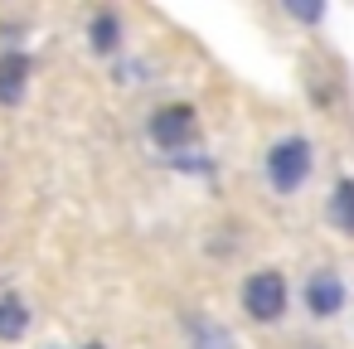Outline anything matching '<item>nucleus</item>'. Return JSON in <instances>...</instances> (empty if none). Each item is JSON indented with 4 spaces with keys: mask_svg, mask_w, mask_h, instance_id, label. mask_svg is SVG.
Wrapping results in <instances>:
<instances>
[{
    "mask_svg": "<svg viewBox=\"0 0 354 349\" xmlns=\"http://www.w3.org/2000/svg\"><path fill=\"white\" fill-rule=\"evenodd\" d=\"M306 175H310V141L286 136V141H277L267 151V185L277 194H296L306 185Z\"/></svg>",
    "mask_w": 354,
    "mask_h": 349,
    "instance_id": "f257e3e1",
    "label": "nucleus"
},
{
    "mask_svg": "<svg viewBox=\"0 0 354 349\" xmlns=\"http://www.w3.org/2000/svg\"><path fill=\"white\" fill-rule=\"evenodd\" d=\"M146 136L160 146V151H185L194 136H199V112L189 102H165L146 117Z\"/></svg>",
    "mask_w": 354,
    "mask_h": 349,
    "instance_id": "f03ea898",
    "label": "nucleus"
},
{
    "mask_svg": "<svg viewBox=\"0 0 354 349\" xmlns=\"http://www.w3.org/2000/svg\"><path fill=\"white\" fill-rule=\"evenodd\" d=\"M243 310H248V320H257V325L281 320V315H286V276L272 272V267L252 272V276L243 281Z\"/></svg>",
    "mask_w": 354,
    "mask_h": 349,
    "instance_id": "7ed1b4c3",
    "label": "nucleus"
},
{
    "mask_svg": "<svg viewBox=\"0 0 354 349\" xmlns=\"http://www.w3.org/2000/svg\"><path fill=\"white\" fill-rule=\"evenodd\" d=\"M30 73H35V59L25 49H0V107H20L25 102Z\"/></svg>",
    "mask_w": 354,
    "mask_h": 349,
    "instance_id": "20e7f679",
    "label": "nucleus"
},
{
    "mask_svg": "<svg viewBox=\"0 0 354 349\" xmlns=\"http://www.w3.org/2000/svg\"><path fill=\"white\" fill-rule=\"evenodd\" d=\"M339 305H344V281L335 276V272H310V281H306V310L315 315V320H330V315H339Z\"/></svg>",
    "mask_w": 354,
    "mask_h": 349,
    "instance_id": "39448f33",
    "label": "nucleus"
},
{
    "mask_svg": "<svg viewBox=\"0 0 354 349\" xmlns=\"http://www.w3.org/2000/svg\"><path fill=\"white\" fill-rule=\"evenodd\" d=\"M35 325V310L20 291H0V344H20Z\"/></svg>",
    "mask_w": 354,
    "mask_h": 349,
    "instance_id": "423d86ee",
    "label": "nucleus"
},
{
    "mask_svg": "<svg viewBox=\"0 0 354 349\" xmlns=\"http://www.w3.org/2000/svg\"><path fill=\"white\" fill-rule=\"evenodd\" d=\"M88 49L97 59L122 54V15L117 10H93V20H88Z\"/></svg>",
    "mask_w": 354,
    "mask_h": 349,
    "instance_id": "0eeeda50",
    "label": "nucleus"
},
{
    "mask_svg": "<svg viewBox=\"0 0 354 349\" xmlns=\"http://www.w3.org/2000/svg\"><path fill=\"white\" fill-rule=\"evenodd\" d=\"M330 223L354 238V180H339L335 185V194H330Z\"/></svg>",
    "mask_w": 354,
    "mask_h": 349,
    "instance_id": "6e6552de",
    "label": "nucleus"
},
{
    "mask_svg": "<svg viewBox=\"0 0 354 349\" xmlns=\"http://www.w3.org/2000/svg\"><path fill=\"white\" fill-rule=\"evenodd\" d=\"M194 344L199 349H228V334L214 330V325H194Z\"/></svg>",
    "mask_w": 354,
    "mask_h": 349,
    "instance_id": "1a4fd4ad",
    "label": "nucleus"
},
{
    "mask_svg": "<svg viewBox=\"0 0 354 349\" xmlns=\"http://www.w3.org/2000/svg\"><path fill=\"white\" fill-rule=\"evenodd\" d=\"M83 349H107V344H97V339H93V344H83Z\"/></svg>",
    "mask_w": 354,
    "mask_h": 349,
    "instance_id": "9d476101",
    "label": "nucleus"
}]
</instances>
